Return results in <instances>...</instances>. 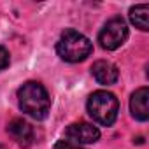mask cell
<instances>
[{"mask_svg":"<svg viewBox=\"0 0 149 149\" xmlns=\"http://www.w3.org/2000/svg\"><path fill=\"white\" fill-rule=\"evenodd\" d=\"M19 109L33 119H44L51 107V98L40 83L30 81L18 90Z\"/></svg>","mask_w":149,"mask_h":149,"instance_id":"6da1fadb","label":"cell"},{"mask_svg":"<svg viewBox=\"0 0 149 149\" xmlns=\"http://www.w3.org/2000/svg\"><path fill=\"white\" fill-rule=\"evenodd\" d=\"M91 51H93V46L90 39L74 28H67L56 44L58 56L68 63H77V61L86 60L91 54Z\"/></svg>","mask_w":149,"mask_h":149,"instance_id":"7a4b0ae2","label":"cell"},{"mask_svg":"<svg viewBox=\"0 0 149 149\" xmlns=\"http://www.w3.org/2000/svg\"><path fill=\"white\" fill-rule=\"evenodd\" d=\"M86 107H88V114L93 118V121H97L98 125H104V126H111L118 118L119 102L112 93H109L105 90H98L90 95Z\"/></svg>","mask_w":149,"mask_h":149,"instance_id":"3957f363","label":"cell"},{"mask_svg":"<svg viewBox=\"0 0 149 149\" xmlns=\"http://www.w3.org/2000/svg\"><path fill=\"white\" fill-rule=\"evenodd\" d=\"M126 39H128V26L123 18L109 19L98 33V42L107 51L118 49L119 46H123L126 42Z\"/></svg>","mask_w":149,"mask_h":149,"instance_id":"277c9868","label":"cell"},{"mask_svg":"<svg viewBox=\"0 0 149 149\" xmlns=\"http://www.w3.org/2000/svg\"><path fill=\"white\" fill-rule=\"evenodd\" d=\"M65 135L76 144H93L100 139V130L90 123H72L68 125Z\"/></svg>","mask_w":149,"mask_h":149,"instance_id":"5b68a950","label":"cell"},{"mask_svg":"<svg viewBox=\"0 0 149 149\" xmlns=\"http://www.w3.org/2000/svg\"><path fill=\"white\" fill-rule=\"evenodd\" d=\"M91 76L95 77V81L98 84H104V86H111L118 81L119 77V72H118V67L107 60H98L91 65Z\"/></svg>","mask_w":149,"mask_h":149,"instance_id":"8992f818","label":"cell"},{"mask_svg":"<svg viewBox=\"0 0 149 149\" xmlns=\"http://www.w3.org/2000/svg\"><path fill=\"white\" fill-rule=\"evenodd\" d=\"M7 133L11 135V139L21 146V147H30L33 144V130L32 126L23 121V119H13L7 125Z\"/></svg>","mask_w":149,"mask_h":149,"instance_id":"52a82bcc","label":"cell"},{"mask_svg":"<svg viewBox=\"0 0 149 149\" xmlns=\"http://www.w3.org/2000/svg\"><path fill=\"white\" fill-rule=\"evenodd\" d=\"M130 111H132V116L139 121H147L149 119V90L147 88H139L132 95Z\"/></svg>","mask_w":149,"mask_h":149,"instance_id":"ba28073f","label":"cell"},{"mask_svg":"<svg viewBox=\"0 0 149 149\" xmlns=\"http://www.w3.org/2000/svg\"><path fill=\"white\" fill-rule=\"evenodd\" d=\"M147 14H149V6H147V4L135 6V7L130 9V21H132L137 28H140L142 32H147V30H149Z\"/></svg>","mask_w":149,"mask_h":149,"instance_id":"9c48e42d","label":"cell"},{"mask_svg":"<svg viewBox=\"0 0 149 149\" xmlns=\"http://www.w3.org/2000/svg\"><path fill=\"white\" fill-rule=\"evenodd\" d=\"M54 149H83L79 144H76V142H72V140H58L56 144H54Z\"/></svg>","mask_w":149,"mask_h":149,"instance_id":"30bf717a","label":"cell"},{"mask_svg":"<svg viewBox=\"0 0 149 149\" xmlns=\"http://www.w3.org/2000/svg\"><path fill=\"white\" fill-rule=\"evenodd\" d=\"M7 65H9V53L6 47L0 46V70H4Z\"/></svg>","mask_w":149,"mask_h":149,"instance_id":"8fae6325","label":"cell"}]
</instances>
